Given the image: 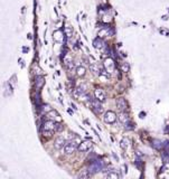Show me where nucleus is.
<instances>
[{
	"instance_id": "obj_5",
	"label": "nucleus",
	"mask_w": 169,
	"mask_h": 179,
	"mask_svg": "<svg viewBox=\"0 0 169 179\" xmlns=\"http://www.w3.org/2000/svg\"><path fill=\"white\" fill-rule=\"evenodd\" d=\"M101 103L102 102H100L99 100H96V99H93V101H92V107L96 114H101L103 112V106Z\"/></svg>"
},
{
	"instance_id": "obj_27",
	"label": "nucleus",
	"mask_w": 169,
	"mask_h": 179,
	"mask_svg": "<svg viewBox=\"0 0 169 179\" xmlns=\"http://www.w3.org/2000/svg\"><path fill=\"white\" fill-rule=\"evenodd\" d=\"M54 131H43V134L46 135V137H52Z\"/></svg>"
},
{
	"instance_id": "obj_18",
	"label": "nucleus",
	"mask_w": 169,
	"mask_h": 179,
	"mask_svg": "<svg viewBox=\"0 0 169 179\" xmlns=\"http://www.w3.org/2000/svg\"><path fill=\"white\" fill-rule=\"evenodd\" d=\"M121 148L122 149H128L130 147V140L128 138H123L121 140Z\"/></svg>"
},
{
	"instance_id": "obj_9",
	"label": "nucleus",
	"mask_w": 169,
	"mask_h": 179,
	"mask_svg": "<svg viewBox=\"0 0 169 179\" xmlns=\"http://www.w3.org/2000/svg\"><path fill=\"white\" fill-rule=\"evenodd\" d=\"M117 106H118V109L121 110V111L126 110V107H128V103H126L125 99H123V97H119V99H118L117 100Z\"/></svg>"
},
{
	"instance_id": "obj_28",
	"label": "nucleus",
	"mask_w": 169,
	"mask_h": 179,
	"mask_svg": "<svg viewBox=\"0 0 169 179\" xmlns=\"http://www.w3.org/2000/svg\"><path fill=\"white\" fill-rule=\"evenodd\" d=\"M67 68H68L70 70H72L74 68V64H73V62H70V63H67Z\"/></svg>"
},
{
	"instance_id": "obj_4",
	"label": "nucleus",
	"mask_w": 169,
	"mask_h": 179,
	"mask_svg": "<svg viewBox=\"0 0 169 179\" xmlns=\"http://www.w3.org/2000/svg\"><path fill=\"white\" fill-rule=\"evenodd\" d=\"M92 145H93V143H92V141H91V140L82 141V142L78 144L77 150H78V151H82V152L87 151V150H90V149L92 148Z\"/></svg>"
},
{
	"instance_id": "obj_1",
	"label": "nucleus",
	"mask_w": 169,
	"mask_h": 179,
	"mask_svg": "<svg viewBox=\"0 0 169 179\" xmlns=\"http://www.w3.org/2000/svg\"><path fill=\"white\" fill-rule=\"evenodd\" d=\"M103 168V161L102 160H94L90 165V167H88V170H90L91 173H96L101 171Z\"/></svg>"
},
{
	"instance_id": "obj_26",
	"label": "nucleus",
	"mask_w": 169,
	"mask_h": 179,
	"mask_svg": "<svg viewBox=\"0 0 169 179\" xmlns=\"http://www.w3.org/2000/svg\"><path fill=\"white\" fill-rule=\"evenodd\" d=\"M55 130L56 131H62L63 130V126L61 123H56V127H55Z\"/></svg>"
},
{
	"instance_id": "obj_19",
	"label": "nucleus",
	"mask_w": 169,
	"mask_h": 179,
	"mask_svg": "<svg viewBox=\"0 0 169 179\" xmlns=\"http://www.w3.org/2000/svg\"><path fill=\"white\" fill-rule=\"evenodd\" d=\"M111 34H112V31L110 30H108V29H105V30H101L100 32H99V36L100 37H110L111 36Z\"/></svg>"
},
{
	"instance_id": "obj_23",
	"label": "nucleus",
	"mask_w": 169,
	"mask_h": 179,
	"mask_svg": "<svg viewBox=\"0 0 169 179\" xmlns=\"http://www.w3.org/2000/svg\"><path fill=\"white\" fill-rule=\"evenodd\" d=\"M107 177H108L109 179H119V178H120V176H119V175H118L117 172H114V171L110 172Z\"/></svg>"
},
{
	"instance_id": "obj_3",
	"label": "nucleus",
	"mask_w": 169,
	"mask_h": 179,
	"mask_svg": "<svg viewBox=\"0 0 169 179\" xmlns=\"http://www.w3.org/2000/svg\"><path fill=\"white\" fill-rule=\"evenodd\" d=\"M77 149V144L74 142V141H71V142H67L66 145L64 147V152L65 155H72L74 153L75 150Z\"/></svg>"
},
{
	"instance_id": "obj_8",
	"label": "nucleus",
	"mask_w": 169,
	"mask_h": 179,
	"mask_svg": "<svg viewBox=\"0 0 169 179\" xmlns=\"http://www.w3.org/2000/svg\"><path fill=\"white\" fill-rule=\"evenodd\" d=\"M66 143H67V142L65 141V139L62 138V137H60V138H57L56 140H55V142H54V148L56 149V150H61L62 148L65 147Z\"/></svg>"
},
{
	"instance_id": "obj_7",
	"label": "nucleus",
	"mask_w": 169,
	"mask_h": 179,
	"mask_svg": "<svg viewBox=\"0 0 169 179\" xmlns=\"http://www.w3.org/2000/svg\"><path fill=\"white\" fill-rule=\"evenodd\" d=\"M104 67L109 73H112L114 70V61L112 58H107L104 61Z\"/></svg>"
},
{
	"instance_id": "obj_14",
	"label": "nucleus",
	"mask_w": 169,
	"mask_h": 179,
	"mask_svg": "<svg viewBox=\"0 0 169 179\" xmlns=\"http://www.w3.org/2000/svg\"><path fill=\"white\" fill-rule=\"evenodd\" d=\"M44 83H45V78L41 75H38V76L35 77V86L37 89H41V86L44 85Z\"/></svg>"
},
{
	"instance_id": "obj_17",
	"label": "nucleus",
	"mask_w": 169,
	"mask_h": 179,
	"mask_svg": "<svg viewBox=\"0 0 169 179\" xmlns=\"http://www.w3.org/2000/svg\"><path fill=\"white\" fill-rule=\"evenodd\" d=\"M75 70H76L77 76H84L85 75V73H86V68L84 67V66H77Z\"/></svg>"
},
{
	"instance_id": "obj_16",
	"label": "nucleus",
	"mask_w": 169,
	"mask_h": 179,
	"mask_svg": "<svg viewBox=\"0 0 169 179\" xmlns=\"http://www.w3.org/2000/svg\"><path fill=\"white\" fill-rule=\"evenodd\" d=\"M93 46H94L95 48L100 49V48H102L103 46H105V44H104L103 41L101 40L100 38H95V39H94V41H93Z\"/></svg>"
},
{
	"instance_id": "obj_20",
	"label": "nucleus",
	"mask_w": 169,
	"mask_h": 179,
	"mask_svg": "<svg viewBox=\"0 0 169 179\" xmlns=\"http://www.w3.org/2000/svg\"><path fill=\"white\" fill-rule=\"evenodd\" d=\"M152 147H154L155 149H161V148H162L161 141H159V140H154V141H152Z\"/></svg>"
},
{
	"instance_id": "obj_22",
	"label": "nucleus",
	"mask_w": 169,
	"mask_h": 179,
	"mask_svg": "<svg viewBox=\"0 0 169 179\" xmlns=\"http://www.w3.org/2000/svg\"><path fill=\"white\" fill-rule=\"evenodd\" d=\"M90 173L91 172H90V170H88V169L87 170H83V171L78 175V177L80 178H87L88 176H90Z\"/></svg>"
},
{
	"instance_id": "obj_2",
	"label": "nucleus",
	"mask_w": 169,
	"mask_h": 179,
	"mask_svg": "<svg viewBox=\"0 0 169 179\" xmlns=\"http://www.w3.org/2000/svg\"><path fill=\"white\" fill-rule=\"evenodd\" d=\"M117 118L118 116L115 114V112H113V111H107L103 116L104 122H107V123H114L117 121Z\"/></svg>"
},
{
	"instance_id": "obj_10",
	"label": "nucleus",
	"mask_w": 169,
	"mask_h": 179,
	"mask_svg": "<svg viewBox=\"0 0 169 179\" xmlns=\"http://www.w3.org/2000/svg\"><path fill=\"white\" fill-rule=\"evenodd\" d=\"M94 96L96 100H99L100 102L105 101V94H104V91L102 89H96L94 91Z\"/></svg>"
},
{
	"instance_id": "obj_15",
	"label": "nucleus",
	"mask_w": 169,
	"mask_h": 179,
	"mask_svg": "<svg viewBox=\"0 0 169 179\" xmlns=\"http://www.w3.org/2000/svg\"><path fill=\"white\" fill-rule=\"evenodd\" d=\"M53 37H54V39L56 40V41H62L63 40V37H64V34H63L62 30H56L53 34Z\"/></svg>"
},
{
	"instance_id": "obj_12",
	"label": "nucleus",
	"mask_w": 169,
	"mask_h": 179,
	"mask_svg": "<svg viewBox=\"0 0 169 179\" xmlns=\"http://www.w3.org/2000/svg\"><path fill=\"white\" fill-rule=\"evenodd\" d=\"M73 95H74V96L76 97V99H81V97H83V96H85V91H84L83 87H77V89L74 90Z\"/></svg>"
},
{
	"instance_id": "obj_21",
	"label": "nucleus",
	"mask_w": 169,
	"mask_h": 179,
	"mask_svg": "<svg viewBox=\"0 0 169 179\" xmlns=\"http://www.w3.org/2000/svg\"><path fill=\"white\" fill-rule=\"evenodd\" d=\"M121 69H122V72H124V73L129 72V69H130V65H129V63H126V62L122 63V65H121Z\"/></svg>"
},
{
	"instance_id": "obj_25",
	"label": "nucleus",
	"mask_w": 169,
	"mask_h": 179,
	"mask_svg": "<svg viewBox=\"0 0 169 179\" xmlns=\"http://www.w3.org/2000/svg\"><path fill=\"white\" fill-rule=\"evenodd\" d=\"M41 111H43V112H47V113H48L49 111H52V107H50L49 105H47V104H45L44 107L41 109Z\"/></svg>"
},
{
	"instance_id": "obj_24",
	"label": "nucleus",
	"mask_w": 169,
	"mask_h": 179,
	"mask_svg": "<svg viewBox=\"0 0 169 179\" xmlns=\"http://www.w3.org/2000/svg\"><path fill=\"white\" fill-rule=\"evenodd\" d=\"M90 68H91V70H92V72L94 73V74H99V72H100L99 68H98V66L95 65V63L91 64V65H90Z\"/></svg>"
},
{
	"instance_id": "obj_11",
	"label": "nucleus",
	"mask_w": 169,
	"mask_h": 179,
	"mask_svg": "<svg viewBox=\"0 0 169 179\" xmlns=\"http://www.w3.org/2000/svg\"><path fill=\"white\" fill-rule=\"evenodd\" d=\"M119 120H120V122L122 124H124L125 126V124H128L130 122V116H129L128 113H125V112H121L120 115H119Z\"/></svg>"
},
{
	"instance_id": "obj_13",
	"label": "nucleus",
	"mask_w": 169,
	"mask_h": 179,
	"mask_svg": "<svg viewBox=\"0 0 169 179\" xmlns=\"http://www.w3.org/2000/svg\"><path fill=\"white\" fill-rule=\"evenodd\" d=\"M48 118H49L50 120H54V121H57V122L62 120V119H61V115L58 114L55 110H52V111L48 112Z\"/></svg>"
},
{
	"instance_id": "obj_6",
	"label": "nucleus",
	"mask_w": 169,
	"mask_h": 179,
	"mask_svg": "<svg viewBox=\"0 0 169 179\" xmlns=\"http://www.w3.org/2000/svg\"><path fill=\"white\" fill-rule=\"evenodd\" d=\"M55 127H56V122L49 119L43 123V131H54Z\"/></svg>"
}]
</instances>
